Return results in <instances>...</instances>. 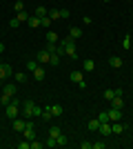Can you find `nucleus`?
Here are the masks:
<instances>
[{
  "label": "nucleus",
  "instance_id": "1",
  "mask_svg": "<svg viewBox=\"0 0 133 149\" xmlns=\"http://www.w3.org/2000/svg\"><path fill=\"white\" fill-rule=\"evenodd\" d=\"M22 113H25L27 118H38L40 113H42V107H38L33 100H27L25 105H22Z\"/></svg>",
  "mask_w": 133,
  "mask_h": 149
},
{
  "label": "nucleus",
  "instance_id": "2",
  "mask_svg": "<svg viewBox=\"0 0 133 149\" xmlns=\"http://www.w3.org/2000/svg\"><path fill=\"white\" fill-rule=\"evenodd\" d=\"M58 45H60V47L64 49V54H67L69 58H78V49H76V40H73V38L67 36L64 40H60Z\"/></svg>",
  "mask_w": 133,
  "mask_h": 149
},
{
  "label": "nucleus",
  "instance_id": "3",
  "mask_svg": "<svg viewBox=\"0 0 133 149\" xmlns=\"http://www.w3.org/2000/svg\"><path fill=\"white\" fill-rule=\"evenodd\" d=\"M20 107H22V105H20V100L18 98H16V96H13V98H11V102H9V105H7L5 107V113H7V118H18V113H20Z\"/></svg>",
  "mask_w": 133,
  "mask_h": 149
},
{
  "label": "nucleus",
  "instance_id": "4",
  "mask_svg": "<svg viewBox=\"0 0 133 149\" xmlns=\"http://www.w3.org/2000/svg\"><path fill=\"white\" fill-rule=\"evenodd\" d=\"M71 80L76 82L80 89H87V82H84V76H82V71H71Z\"/></svg>",
  "mask_w": 133,
  "mask_h": 149
},
{
  "label": "nucleus",
  "instance_id": "5",
  "mask_svg": "<svg viewBox=\"0 0 133 149\" xmlns=\"http://www.w3.org/2000/svg\"><path fill=\"white\" fill-rule=\"evenodd\" d=\"M49 58H51V51H47V49H42V51H38V54H36V60H38L40 65H47V62H49Z\"/></svg>",
  "mask_w": 133,
  "mask_h": 149
},
{
  "label": "nucleus",
  "instance_id": "6",
  "mask_svg": "<svg viewBox=\"0 0 133 149\" xmlns=\"http://www.w3.org/2000/svg\"><path fill=\"white\" fill-rule=\"evenodd\" d=\"M9 76H13V69L9 67V65H5V62H0V78H2V80H7Z\"/></svg>",
  "mask_w": 133,
  "mask_h": 149
},
{
  "label": "nucleus",
  "instance_id": "7",
  "mask_svg": "<svg viewBox=\"0 0 133 149\" xmlns=\"http://www.w3.org/2000/svg\"><path fill=\"white\" fill-rule=\"evenodd\" d=\"M120 118H122V109H115V107H111V109H109V120H111V123H118Z\"/></svg>",
  "mask_w": 133,
  "mask_h": 149
},
{
  "label": "nucleus",
  "instance_id": "8",
  "mask_svg": "<svg viewBox=\"0 0 133 149\" xmlns=\"http://www.w3.org/2000/svg\"><path fill=\"white\" fill-rule=\"evenodd\" d=\"M49 109H51V116H53V118H60V116H62V111H64L62 105H58V102H56V105H51Z\"/></svg>",
  "mask_w": 133,
  "mask_h": 149
},
{
  "label": "nucleus",
  "instance_id": "9",
  "mask_svg": "<svg viewBox=\"0 0 133 149\" xmlns=\"http://www.w3.org/2000/svg\"><path fill=\"white\" fill-rule=\"evenodd\" d=\"M124 129H127V125H122L120 120H118V123H111V131H113V134H124Z\"/></svg>",
  "mask_w": 133,
  "mask_h": 149
},
{
  "label": "nucleus",
  "instance_id": "10",
  "mask_svg": "<svg viewBox=\"0 0 133 149\" xmlns=\"http://www.w3.org/2000/svg\"><path fill=\"white\" fill-rule=\"evenodd\" d=\"M98 131H100V134H102L104 138H107V136H111V134H113V131H111V123H102Z\"/></svg>",
  "mask_w": 133,
  "mask_h": 149
},
{
  "label": "nucleus",
  "instance_id": "11",
  "mask_svg": "<svg viewBox=\"0 0 133 149\" xmlns=\"http://www.w3.org/2000/svg\"><path fill=\"white\" fill-rule=\"evenodd\" d=\"M109 65H111L113 69H120L122 67V58L120 56H111V58H109Z\"/></svg>",
  "mask_w": 133,
  "mask_h": 149
},
{
  "label": "nucleus",
  "instance_id": "12",
  "mask_svg": "<svg viewBox=\"0 0 133 149\" xmlns=\"http://www.w3.org/2000/svg\"><path fill=\"white\" fill-rule=\"evenodd\" d=\"M69 38H73V40L82 38V29H80V27H71V31H69Z\"/></svg>",
  "mask_w": 133,
  "mask_h": 149
},
{
  "label": "nucleus",
  "instance_id": "13",
  "mask_svg": "<svg viewBox=\"0 0 133 149\" xmlns=\"http://www.w3.org/2000/svg\"><path fill=\"white\" fill-rule=\"evenodd\" d=\"M27 127V120H20V118H13V129L16 131H22Z\"/></svg>",
  "mask_w": 133,
  "mask_h": 149
},
{
  "label": "nucleus",
  "instance_id": "14",
  "mask_svg": "<svg viewBox=\"0 0 133 149\" xmlns=\"http://www.w3.org/2000/svg\"><path fill=\"white\" fill-rule=\"evenodd\" d=\"M33 78H36L38 82H42V80H44V67H42V65H40V67L33 71Z\"/></svg>",
  "mask_w": 133,
  "mask_h": 149
},
{
  "label": "nucleus",
  "instance_id": "15",
  "mask_svg": "<svg viewBox=\"0 0 133 149\" xmlns=\"http://www.w3.org/2000/svg\"><path fill=\"white\" fill-rule=\"evenodd\" d=\"M33 16H38V18H44V16H49V11H47V7H36V11H33Z\"/></svg>",
  "mask_w": 133,
  "mask_h": 149
},
{
  "label": "nucleus",
  "instance_id": "16",
  "mask_svg": "<svg viewBox=\"0 0 133 149\" xmlns=\"http://www.w3.org/2000/svg\"><path fill=\"white\" fill-rule=\"evenodd\" d=\"M87 127H89L91 131H98V129H100V120H98V118H91V120L87 123Z\"/></svg>",
  "mask_w": 133,
  "mask_h": 149
},
{
  "label": "nucleus",
  "instance_id": "17",
  "mask_svg": "<svg viewBox=\"0 0 133 149\" xmlns=\"http://www.w3.org/2000/svg\"><path fill=\"white\" fill-rule=\"evenodd\" d=\"M2 93H7V96H16V87H13V85H2Z\"/></svg>",
  "mask_w": 133,
  "mask_h": 149
},
{
  "label": "nucleus",
  "instance_id": "18",
  "mask_svg": "<svg viewBox=\"0 0 133 149\" xmlns=\"http://www.w3.org/2000/svg\"><path fill=\"white\" fill-rule=\"evenodd\" d=\"M27 22H29V27H31V29H38V27H40V18H38V16H31Z\"/></svg>",
  "mask_w": 133,
  "mask_h": 149
},
{
  "label": "nucleus",
  "instance_id": "19",
  "mask_svg": "<svg viewBox=\"0 0 133 149\" xmlns=\"http://www.w3.org/2000/svg\"><path fill=\"white\" fill-rule=\"evenodd\" d=\"M111 107H115V109H122V107H124V102H122L120 96H113V100H111Z\"/></svg>",
  "mask_w": 133,
  "mask_h": 149
},
{
  "label": "nucleus",
  "instance_id": "20",
  "mask_svg": "<svg viewBox=\"0 0 133 149\" xmlns=\"http://www.w3.org/2000/svg\"><path fill=\"white\" fill-rule=\"evenodd\" d=\"M13 80H16V82H20V85H22V82H27V76L22 74V71H16V74H13Z\"/></svg>",
  "mask_w": 133,
  "mask_h": 149
},
{
  "label": "nucleus",
  "instance_id": "21",
  "mask_svg": "<svg viewBox=\"0 0 133 149\" xmlns=\"http://www.w3.org/2000/svg\"><path fill=\"white\" fill-rule=\"evenodd\" d=\"M60 134H62V129H60L58 125H53V127H51V129H49V136H51V138H58V136H60Z\"/></svg>",
  "mask_w": 133,
  "mask_h": 149
},
{
  "label": "nucleus",
  "instance_id": "22",
  "mask_svg": "<svg viewBox=\"0 0 133 149\" xmlns=\"http://www.w3.org/2000/svg\"><path fill=\"white\" fill-rule=\"evenodd\" d=\"M38 67H40V62H38V60H27V69H29L31 74H33V71H36Z\"/></svg>",
  "mask_w": 133,
  "mask_h": 149
},
{
  "label": "nucleus",
  "instance_id": "23",
  "mask_svg": "<svg viewBox=\"0 0 133 149\" xmlns=\"http://www.w3.org/2000/svg\"><path fill=\"white\" fill-rule=\"evenodd\" d=\"M51 22H53V20H51L49 16H44V18H40V27H44V29H49V27H51Z\"/></svg>",
  "mask_w": 133,
  "mask_h": 149
},
{
  "label": "nucleus",
  "instance_id": "24",
  "mask_svg": "<svg viewBox=\"0 0 133 149\" xmlns=\"http://www.w3.org/2000/svg\"><path fill=\"white\" fill-rule=\"evenodd\" d=\"M49 65L58 67V65H60V54H51V58H49Z\"/></svg>",
  "mask_w": 133,
  "mask_h": 149
},
{
  "label": "nucleus",
  "instance_id": "25",
  "mask_svg": "<svg viewBox=\"0 0 133 149\" xmlns=\"http://www.w3.org/2000/svg\"><path fill=\"white\" fill-rule=\"evenodd\" d=\"M98 120H100V125L102 123H111V120H109V111H100L98 113Z\"/></svg>",
  "mask_w": 133,
  "mask_h": 149
},
{
  "label": "nucleus",
  "instance_id": "26",
  "mask_svg": "<svg viewBox=\"0 0 133 149\" xmlns=\"http://www.w3.org/2000/svg\"><path fill=\"white\" fill-rule=\"evenodd\" d=\"M47 42H58V33L56 31H47Z\"/></svg>",
  "mask_w": 133,
  "mask_h": 149
},
{
  "label": "nucleus",
  "instance_id": "27",
  "mask_svg": "<svg viewBox=\"0 0 133 149\" xmlns=\"http://www.w3.org/2000/svg\"><path fill=\"white\" fill-rule=\"evenodd\" d=\"M131 42H133L131 36H124L122 38V49H131Z\"/></svg>",
  "mask_w": 133,
  "mask_h": 149
},
{
  "label": "nucleus",
  "instance_id": "28",
  "mask_svg": "<svg viewBox=\"0 0 133 149\" xmlns=\"http://www.w3.org/2000/svg\"><path fill=\"white\" fill-rule=\"evenodd\" d=\"M16 18H18L20 22H27V20L31 18V16H29V13H27V11H20V13H16Z\"/></svg>",
  "mask_w": 133,
  "mask_h": 149
},
{
  "label": "nucleus",
  "instance_id": "29",
  "mask_svg": "<svg viewBox=\"0 0 133 149\" xmlns=\"http://www.w3.org/2000/svg\"><path fill=\"white\" fill-rule=\"evenodd\" d=\"M40 118H44V120H51V118H53V116H51V109H49V107H44V109H42Z\"/></svg>",
  "mask_w": 133,
  "mask_h": 149
},
{
  "label": "nucleus",
  "instance_id": "30",
  "mask_svg": "<svg viewBox=\"0 0 133 149\" xmlns=\"http://www.w3.org/2000/svg\"><path fill=\"white\" fill-rule=\"evenodd\" d=\"M9 102H11V96H7V93H0V105H9Z\"/></svg>",
  "mask_w": 133,
  "mask_h": 149
},
{
  "label": "nucleus",
  "instance_id": "31",
  "mask_svg": "<svg viewBox=\"0 0 133 149\" xmlns=\"http://www.w3.org/2000/svg\"><path fill=\"white\" fill-rule=\"evenodd\" d=\"M49 18L51 20H60V9H51V11H49Z\"/></svg>",
  "mask_w": 133,
  "mask_h": 149
},
{
  "label": "nucleus",
  "instance_id": "32",
  "mask_svg": "<svg viewBox=\"0 0 133 149\" xmlns=\"http://www.w3.org/2000/svg\"><path fill=\"white\" fill-rule=\"evenodd\" d=\"M95 69V62L93 60H84V71H93Z\"/></svg>",
  "mask_w": 133,
  "mask_h": 149
},
{
  "label": "nucleus",
  "instance_id": "33",
  "mask_svg": "<svg viewBox=\"0 0 133 149\" xmlns=\"http://www.w3.org/2000/svg\"><path fill=\"white\" fill-rule=\"evenodd\" d=\"M44 147H49V149H51V147H58L56 138H51V136H49V138H47V143H44Z\"/></svg>",
  "mask_w": 133,
  "mask_h": 149
},
{
  "label": "nucleus",
  "instance_id": "34",
  "mask_svg": "<svg viewBox=\"0 0 133 149\" xmlns=\"http://www.w3.org/2000/svg\"><path fill=\"white\" fill-rule=\"evenodd\" d=\"M13 9H16V13H20V11H25V5H22V0H18L16 5H13Z\"/></svg>",
  "mask_w": 133,
  "mask_h": 149
},
{
  "label": "nucleus",
  "instance_id": "35",
  "mask_svg": "<svg viewBox=\"0 0 133 149\" xmlns=\"http://www.w3.org/2000/svg\"><path fill=\"white\" fill-rule=\"evenodd\" d=\"M113 96H115V91H113V89H107V91H104V98H107L109 102L113 100Z\"/></svg>",
  "mask_w": 133,
  "mask_h": 149
},
{
  "label": "nucleus",
  "instance_id": "36",
  "mask_svg": "<svg viewBox=\"0 0 133 149\" xmlns=\"http://www.w3.org/2000/svg\"><path fill=\"white\" fill-rule=\"evenodd\" d=\"M56 143H58V147H60V145H67V136H64V134H60V136L56 138Z\"/></svg>",
  "mask_w": 133,
  "mask_h": 149
},
{
  "label": "nucleus",
  "instance_id": "37",
  "mask_svg": "<svg viewBox=\"0 0 133 149\" xmlns=\"http://www.w3.org/2000/svg\"><path fill=\"white\" fill-rule=\"evenodd\" d=\"M9 27H11V29H18V27H20V20L18 18H11V20H9Z\"/></svg>",
  "mask_w": 133,
  "mask_h": 149
},
{
  "label": "nucleus",
  "instance_id": "38",
  "mask_svg": "<svg viewBox=\"0 0 133 149\" xmlns=\"http://www.w3.org/2000/svg\"><path fill=\"white\" fill-rule=\"evenodd\" d=\"M91 147H93V149H104L107 143H102V140H100V143H91Z\"/></svg>",
  "mask_w": 133,
  "mask_h": 149
},
{
  "label": "nucleus",
  "instance_id": "39",
  "mask_svg": "<svg viewBox=\"0 0 133 149\" xmlns=\"http://www.w3.org/2000/svg\"><path fill=\"white\" fill-rule=\"evenodd\" d=\"M44 143H38V140H31V149H42Z\"/></svg>",
  "mask_w": 133,
  "mask_h": 149
},
{
  "label": "nucleus",
  "instance_id": "40",
  "mask_svg": "<svg viewBox=\"0 0 133 149\" xmlns=\"http://www.w3.org/2000/svg\"><path fill=\"white\" fill-rule=\"evenodd\" d=\"M60 18H69V9H60Z\"/></svg>",
  "mask_w": 133,
  "mask_h": 149
},
{
  "label": "nucleus",
  "instance_id": "41",
  "mask_svg": "<svg viewBox=\"0 0 133 149\" xmlns=\"http://www.w3.org/2000/svg\"><path fill=\"white\" fill-rule=\"evenodd\" d=\"M82 20H84V25H87V27H89V25H91V22H93V18H89V16H84V18H82Z\"/></svg>",
  "mask_w": 133,
  "mask_h": 149
},
{
  "label": "nucleus",
  "instance_id": "42",
  "mask_svg": "<svg viewBox=\"0 0 133 149\" xmlns=\"http://www.w3.org/2000/svg\"><path fill=\"white\" fill-rule=\"evenodd\" d=\"M80 147H82V149H91V143H87V140H84V143H80Z\"/></svg>",
  "mask_w": 133,
  "mask_h": 149
},
{
  "label": "nucleus",
  "instance_id": "43",
  "mask_svg": "<svg viewBox=\"0 0 133 149\" xmlns=\"http://www.w3.org/2000/svg\"><path fill=\"white\" fill-rule=\"evenodd\" d=\"M2 51H5V45H2V42H0V54H2Z\"/></svg>",
  "mask_w": 133,
  "mask_h": 149
},
{
  "label": "nucleus",
  "instance_id": "44",
  "mask_svg": "<svg viewBox=\"0 0 133 149\" xmlns=\"http://www.w3.org/2000/svg\"><path fill=\"white\" fill-rule=\"evenodd\" d=\"M2 85H5V80H2V78H0V89H2Z\"/></svg>",
  "mask_w": 133,
  "mask_h": 149
},
{
  "label": "nucleus",
  "instance_id": "45",
  "mask_svg": "<svg viewBox=\"0 0 133 149\" xmlns=\"http://www.w3.org/2000/svg\"><path fill=\"white\" fill-rule=\"evenodd\" d=\"M102 2H109V0H102Z\"/></svg>",
  "mask_w": 133,
  "mask_h": 149
}]
</instances>
